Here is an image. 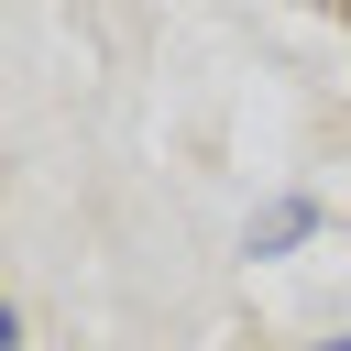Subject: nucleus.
<instances>
[{
	"label": "nucleus",
	"mask_w": 351,
	"mask_h": 351,
	"mask_svg": "<svg viewBox=\"0 0 351 351\" xmlns=\"http://www.w3.org/2000/svg\"><path fill=\"white\" fill-rule=\"evenodd\" d=\"M307 230H318V197H274V208L252 219V252H296Z\"/></svg>",
	"instance_id": "f257e3e1"
},
{
	"label": "nucleus",
	"mask_w": 351,
	"mask_h": 351,
	"mask_svg": "<svg viewBox=\"0 0 351 351\" xmlns=\"http://www.w3.org/2000/svg\"><path fill=\"white\" fill-rule=\"evenodd\" d=\"M318 351H351V329H340V340H318Z\"/></svg>",
	"instance_id": "f03ea898"
},
{
	"label": "nucleus",
	"mask_w": 351,
	"mask_h": 351,
	"mask_svg": "<svg viewBox=\"0 0 351 351\" xmlns=\"http://www.w3.org/2000/svg\"><path fill=\"white\" fill-rule=\"evenodd\" d=\"M329 11H340V22H351V0H329Z\"/></svg>",
	"instance_id": "7ed1b4c3"
}]
</instances>
